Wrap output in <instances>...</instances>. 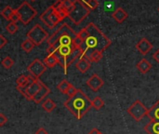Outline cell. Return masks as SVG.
Segmentation results:
<instances>
[{
    "label": "cell",
    "instance_id": "1",
    "mask_svg": "<svg viewBox=\"0 0 159 134\" xmlns=\"http://www.w3.org/2000/svg\"><path fill=\"white\" fill-rule=\"evenodd\" d=\"M86 28L88 29L89 35L84 41L80 49L83 56L88 55L87 53L89 50H90V53L94 50H100L103 52L112 44V41L93 22H89Z\"/></svg>",
    "mask_w": 159,
    "mask_h": 134
},
{
    "label": "cell",
    "instance_id": "2",
    "mask_svg": "<svg viewBox=\"0 0 159 134\" xmlns=\"http://www.w3.org/2000/svg\"><path fill=\"white\" fill-rule=\"evenodd\" d=\"M64 107L77 119H81L92 107V102L84 91L78 89L74 96L64 102Z\"/></svg>",
    "mask_w": 159,
    "mask_h": 134
},
{
    "label": "cell",
    "instance_id": "3",
    "mask_svg": "<svg viewBox=\"0 0 159 134\" xmlns=\"http://www.w3.org/2000/svg\"><path fill=\"white\" fill-rule=\"evenodd\" d=\"M90 10L91 9L89 7V6L85 4L83 1L75 0V7L68 17L75 24L78 25L89 14Z\"/></svg>",
    "mask_w": 159,
    "mask_h": 134
},
{
    "label": "cell",
    "instance_id": "4",
    "mask_svg": "<svg viewBox=\"0 0 159 134\" xmlns=\"http://www.w3.org/2000/svg\"><path fill=\"white\" fill-rule=\"evenodd\" d=\"M16 9H17L18 14L20 16V21L24 25H27L37 14L36 10L27 1H23L20 4V6Z\"/></svg>",
    "mask_w": 159,
    "mask_h": 134
},
{
    "label": "cell",
    "instance_id": "5",
    "mask_svg": "<svg viewBox=\"0 0 159 134\" xmlns=\"http://www.w3.org/2000/svg\"><path fill=\"white\" fill-rule=\"evenodd\" d=\"M149 109L145 107V105L140 101L136 100L128 109L127 112L128 114L135 120V121H140L142 120L145 116L148 115Z\"/></svg>",
    "mask_w": 159,
    "mask_h": 134
},
{
    "label": "cell",
    "instance_id": "6",
    "mask_svg": "<svg viewBox=\"0 0 159 134\" xmlns=\"http://www.w3.org/2000/svg\"><path fill=\"white\" fill-rule=\"evenodd\" d=\"M40 20L50 29L54 28L60 21H61V19L60 18V15L58 12L53 8L52 6L48 7L41 15Z\"/></svg>",
    "mask_w": 159,
    "mask_h": 134
},
{
    "label": "cell",
    "instance_id": "7",
    "mask_svg": "<svg viewBox=\"0 0 159 134\" xmlns=\"http://www.w3.org/2000/svg\"><path fill=\"white\" fill-rule=\"evenodd\" d=\"M27 38L31 39L35 46H39L46 39H48V34L40 24H34V27L27 33Z\"/></svg>",
    "mask_w": 159,
    "mask_h": 134
},
{
    "label": "cell",
    "instance_id": "8",
    "mask_svg": "<svg viewBox=\"0 0 159 134\" xmlns=\"http://www.w3.org/2000/svg\"><path fill=\"white\" fill-rule=\"evenodd\" d=\"M46 70V64L39 59H34L27 67V71L29 72V74L36 79H39V77L45 73Z\"/></svg>",
    "mask_w": 159,
    "mask_h": 134
},
{
    "label": "cell",
    "instance_id": "9",
    "mask_svg": "<svg viewBox=\"0 0 159 134\" xmlns=\"http://www.w3.org/2000/svg\"><path fill=\"white\" fill-rule=\"evenodd\" d=\"M103 84H104L103 80L96 74H93L87 81V86L92 91H98L103 86Z\"/></svg>",
    "mask_w": 159,
    "mask_h": 134
},
{
    "label": "cell",
    "instance_id": "10",
    "mask_svg": "<svg viewBox=\"0 0 159 134\" xmlns=\"http://www.w3.org/2000/svg\"><path fill=\"white\" fill-rule=\"evenodd\" d=\"M91 66V62L89 60V57L88 55L85 56H81L77 62L75 63V67L77 68V70L81 73H86Z\"/></svg>",
    "mask_w": 159,
    "mask_h": 134
},
{
    "label": "cell",
    "instance_id": "11",
    "mask_svg": "<svg viewBox=\"0 0 159 134\" xmlns=\"http://www.w3.org/2000/svg\"><path fill=\"white\" fill-rule=\"evenodd\" d=\"M136 49L142 55H146L152 49L153 45L150 41L147 40V38L143 37L137 44H136Z\"/></svg>",
    "mask_w": 159,
    "mask_h": 134
},
{
    "label": "cell",
    "instance_id": "12",
    "mask_svg": "<svg viewBox=\"0 0 159 134\" xmlns=\"http://www.w3.org/2000/svg\"><path fill=\"white\" fill-rule=\"evenodd\" d=\"M128 13H127V11H125L124 10V8L123 7H117L114 12H113V14H112V17L116 21V22H118V23H121V22H123L127 18H128Z\"/></svg>",
    "mask_w": 159,
    "mask_h": 134
},
{
    "label": "cell",
    "instance_id": "13",
    "mask_svg": "<svg viewBox=\"0 0 159 134\" xmlns=\"http://www.w3.org/2000/svg\"><path fill=\"white\" fill-rule=\"evenodd\" d=\"M50 92V90L48 87H47L45 84H43L42 88L40 89V90L38 91V93L34 96V98L33 99V101L35 103V104H40L44 99L45 97L48 96V94Z\"/></svg>",
    "mask_w": 159,
    "mask_h": 134
},
{
    "label": "cell",
    "instance_id": "14",
    "mask_svg": "<svg viewBox=\"0 0 159 134\" xmlns=\"http://www.w3.org/2000/svg\"><path fill=\"white\" fill-rule=\"evenodd\" d=\"M144 131L148 134H159V120H150L144 126Z\"/></svg>",
    "mask_w": 159,
    "mask_h": 134
},
{
    "label": "cell",
    "instance_id": "15",
    "mask_svg": "<svg viewBox=\"0 0 159 134\" xmlns=\"http://www.w3.org/2000/svg\"><path fill=\"white\" fill-rule=\"evenodd\" d=\"M137 69L143 73V74H146L147 72H149V70L152 68V64L146 60V59H142L136 65Z\"/></svg>",
    "mask_w": 159,
    "mask_h": 134
},
{
    "label": "cell",
    "instance_id": "16",
    "mask_svg": "<svg viewBox=\"0 0 159 134\" xmlns=\"http://www.w3.org/2000/svg\"><path fill=\"white\" fill-rule=\"evenodd\" d=\"M147 117L151 120H159V100L149 109Z\"/></svg>",
    "mask_w": 159,
    "mask_h": 134
},
{
    "label": "cell",
    "instance_id": "17",
    "mask_svg": "<svg viewBox=\"0 0 159 134\" xmlns=\"http://www.w3.org/2000/svg\"><path fill=\"white\" fill-rule=\"evenodd\" d=\"M43 62L46 64L47 67L52 68L54 67L57 63H59V59L55 54H48L43 61Z\"/></svg>",
    "mask_w": 159,
    "mask_h": 134
},
{
    "label": "cell",
    "instance_id": "18",
    "mask_svg": "<svg viewBox=\"0 0 159 134\" xmlns=\"http://www.w3.org/2000/svg\"><path fill=\"white\" fill-rule=\"evenodd\" d=\"M42 108H43V110H45V112H47V113H50V112H52L55 108H56V104H55V102L54 101H52L51 99H47L46 101H44L43 103H42Z\"/></svg>",
    "mask_w": 159,
    "mask_h": 134
},
{
    "label": "cell",
    "instance_id": "19",
    "mask_svg": "<svg viewBox=\"0 0 159 134\" xmlns=\"http://www.w3.org/2000/svg\"><path fill=\"white\" fill-rule=\"evenodd\" d=\"M35 47V44L31 40V39H29V38H27V39H25L21 44H20V48H21V49L22 50H24L25 52H30Z\"/></svg>",
    "mask_w": 159,
    "mask_h": 134
},
{
    "label": "cell",
    "instance_id": "20",
    "mask_svg": "<svg viewBox=\"0 0 159 134\" xmlns=\"http://www.w3.org/2000/svg\"><path fill=\"white\" fill-rule=\"evenodd\" d=\"M71 85H72V84H71L70 82H68L66 79H63V80H61V81L57 85V89H58L61 93L66 94V93H67V90H69V88H70Z\"/></svg>",
    "mask_w": 159,
    "mask_h": 134
},
{
    "label": "cell",
    "instance_id": "21",
    "mask_svg": "<svg viewBox=\"0 0 159 134\" xmlns=\"http://www.w3.org/2000/svg\"><path fill=\"white\" fill-rule=\"evenodd\" d=\"M13 8L10 7V6H7V7H5L2 10H1V15L6 19V20H7V21H10V19H11V16H12V13H13Z\"/></svg>",
    "mask_w": 159,
    "mask_h": 134
},
{
    "label": "cell",
    "instance_id": "22",
    "mask_svg": "<svg viewBox=\"0 0 159 134\" xmlns=\"http://www.w3.org/2000/svg\"><path fill=\"white\" fill-rule=\"evenodd\" d=\"M89 60L93 62H99L102 58V52L100 50H94L89 54Z\"/></svg>",
    "mask_w": 159,
    "mask_h": 134
},
{
    "label": "cell",
    "instance_id": "23",
    "mask_svg": "<svg viewBox=\"0 0 159 134\" xmlns=\"http://www.w3.org/2000/svg\"><path fill=\"white\" fill-rule=\"evenodd\" d=\"M91 102H92V107L96 110H100L104 105V102L100 96L95 97L93 100H91Z\"/></svg>",
    "mask_w": 159,
    "mask_h": 134
},
{
    "label": "cell",
    "instance_id": "24",
    "mask_svg": "<svg viewBox=\"0 0 159 134\" xmlns=\"http://www.w3.org/2000/svg\"><path fill=\"white\" fill-rule=\"evenodd\" d=\"M1 64H2V66H3L5 69H10V68L13 66V64H14V61H13L9 56H7V57H5V58L2 60Z\"/></svg>",
    "mask_w": 159,
    "mask_h": 134
},
{
    "label": "cell",
    "instance_id": "25",
    "mask_svg": "<svg viewBox=\"0 0 159 134\" xmlns=\"http://www.w3.org/2000/svg\"><path fill=\"white\" fill-rule=\"evenodd\" d=\"M6 29H7V31L9 34L13 35V34H15V33L18 31L19 27H18V25H17V23H16V22L10 21V22L6 26Z\"/></svg>",
    "mask_w": 159,
    "mask_h": 134
},
{
    "label": "cell",
    "instance_id": "26",
    "mask_svg": "<svg viewBox=\"0 0 159 134\" xmlns=\"http://www.w3.org/2000/svg\"><path fill=\"white\" fill-rule=\"evenodd\" d=\"M87 5L92 10V9H95L96 7H99V1L98 0H88L87 1Z\"/></svg>",
    "mask_w": 159,
    "mask_h": 134
},
{
    "label": "cell",
    "instance_id": "27",
    "mask_svg": "<svg viewBox=\"0 0 159 134\" xmlns=\"http://www.w3.org/2000/svg\"><path fill=\"white\" fill-rule=\"evenodd\" d=\"M77 90H78V89L75 88V86H74V85H71V86H70V88H69V90H67L66 95H67L68 97H72V96H74V95L76 93Z\"/></svg>",
    "mask_w": 159,
    "mask_h": 134
},
{
    "label": "cell",
    "instance_id": "28",
    "mask_svg": "<svg viewBox=\"0 0 159 134\" xmlns=\"http://www.w3.org/2000/svg\"><path fill=\"white\" fill-rule=\"evenodd\" d=\"M18 21H20V16H19V14H18L17 9H14V10H13V13H12V16H11V19H10V21L17 22Z\"/></svg>",
    "mask_w": 159,
    "mask_h": 134
},
{
    "label": "cell",
    "instance_id": "29",
    "mask_svg": "<svg viewBox=\"0 0 159 134\" xmlns=\"http://www.w3.org/2000/svg\"><path fill=\"white\" fill-rule=\"evenodd\" d=\"M7 122V118L4 115V114H0V126H4L6 123Z\"/></svg>",
    "mask_w": 159,
    "mask_h": 134
},
{
    "label": "cell",
    "instance_id": "30",
    "mask_svg": "<svg viewBox=\"0 0 159 134\" xmlns=\"http://www.w3.org/2000/svg\"><path fill=\"white\" fill-rule=\"evenodd\" d=\"M7 43V40L6 39V37L3 35H0V49L4 48Z\"/></svg>",
    "mask_w": 159,
    "mask_h": 134
},
{
    "label": "cell",
    "instance_id": "31",
    "mask_svg": "<svg viewBox=\"0 0 159 134\" xmlns=\"http://www.w3.org/2000/svg\"><path fill=\"white\" fill-rule=\"evenodd\" d=\"M153 58H154V60L157 62H159V49L156 51V52H154V54H153Z\"/></svg>",
    "mask_w": 159,
    "mask_h": 134
},
{
    "label": "cell",
    "instance_id": "32",
    "mask_svg": "<svg viewBox=\"0 0 159 134\" xmlns=\"http://www.w3.org/2000/svg\"><path fill=\"white\" fill-rule=\"evenodd\" d=\"M35 134H48V132L44 128H39V129L35 132Z\"/></svg>",
    "mask_w": 159,
    "mask_h": 134
},
{
    "label": "cell",
    "instance_id": "33",
    "mask_svg": "<svg viewBox=\"0 0 159 134\" xmlns=\"http://www.w3.org/2000/svg\"><path fill=\"white\" fill-rule=\"evenodd\" d=\"M88 134H102L98 129H96V128H94V129H92L89 132Z\"/></svg>",
    "mask_w": 159,
    "mask_h": 134
},
{
    "label": "cell",
    "instance_id": "34",
    "mask_svg": "<svg viewBox=\"0 0 159 134\" xmlns=\"http://www.w3.org/2000/svg\"><path fill=\"white\" fill-rule=\"evenodd\" d=\"M31 1H35V0H31Z\"/></svg>",
    "mask_w": 159,
    "mask_h": 134
},
{
    "label": "cell",
    "instance_id": "35",
    "mask_svg": "<svg viewBox=\"0 0 159 134\" xmlns=\"http://www.w3.org/2000/svg\"><path fill=\"white\" fill-rule=\"evenodd\" d=\"M158 11H159V7H158Z\"/></svg>",
    "mask_w": 159,
    "mask_h": 134
}]
</instances>
